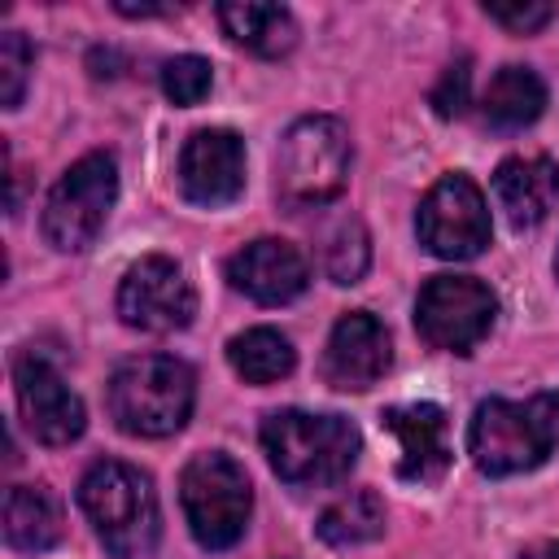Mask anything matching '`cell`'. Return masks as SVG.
Listing matches in <instances>:
<instances>
[{"label": "cell", "mask_w": 559, "mask_h": 559, "mask_svg": "<svg viewBox=\"0 0 559 559\" xmlns=\"http://www.w3.org/2000/svg\"><path fill=\"white\" fill-rule=\"evenodd\" d=\"M258 437L271 472L288 485H332L358 463L362 450V437L345 415H314L297 406L271 411Z\"/></svg>", "instance_id": "cell-1"}, {"label": "cell", "mask_w": 559, "mask_h": 559, "mask_svg": "<svg viewBox=\"0 0 559 559\" xmlns=\"http://www.w3.org/2000/svg\"><path fill=\"white\" fill-rule=\"evenodd\" d=\"M79 507L114 559H148L157 546V493L153 480L118 459L92 463L79 480Z\"/></svg>", "instance_id": "cell-2"}, {"label": "cell", "mask_w": 559, "mask_h": 559, "mask_svg": "<svg viewBox=\"0 0 559 559\" xmlns=\"http://www.w3.org/2000/svg\"><path fill=\"white\" fill-rule=\"evenodd\" d=\"M105 402H109V419L127 437H170L192 415L197 376L175 354H140L114 371Z\"/></svg>", "instance_id": "cell-3"}, {"label": "cell", "mask_w": 559, "mask_h": 559, "mask_svg": "<svg viewBox=\"0 0 559 559\" xmlns=\"http://www.w3.org/2000/svg\"><path fill=\"white\" fill-rule=\"evenodd\" d=\"M559 445V393H533L528 402L485 397L467 428V454L485 476H515Z\"/></svg>", "instance_id": "cell-4"}, {"label": "cell", "mask_w": 559, "mask_h": 559, "mask_svg": "<svg viewBox=\"0 0 559 559\" xmlns=\"http://www.w3.org/2000/svg\"><path fill=\"white\" fill-rule=\"evenodd\" d=\"M349 179V131L332 114L297 118L275 153V192L284 205H328Z\"/></svg>", "instance_id": "cell-5"}, {"label": "cell", "mask_w": 559, "mask_h": 559, "mask_svg": "<svg viewBox=\"0 0 559 559\" xmlns=\"http://www.w3.org/2000/svg\"><path fill=\"white\" fill-rule=\"evenodd\" d=\"M179 502H183L192 537L205 550H227L245 537V524L253 511V489H249L245 467L231 454L205 450L183 467Z\"/></svg>", "instance_id": "cell-6"}, {"label": "cell", "mask_w": 559, "mask_h": 559, "mask_svg": "<svg viewBox=\"0 0 559 559\" xmlns=\"http://www.w3.org/2000/svg\"><path fill=\"white\" fill-rule=\"evenodd\" d=\"M114 197H118L114 157L109 153L79 157L52 183V192L44 201V236H48V245L61 249V253H83L100 236V227H105V218L114 210Z\"/></svg>", "instance_id": "cell-7"}, {"label": "cell", "mask_w": 559, "mask_h": 559, "mask_svg": "<svg viewBox=\"0 0 559 559\" xmlns=\"http://www.w3.org/2000/svg\"><path fill=\"white\" fill-rule=\"evenodd\" d=\"M498 314V297L476 275H432L415 297V328L432 349L472 354Z\"/></svg>", "instance_id": "cell-8"}, {"label": "cell", "mask_w": 559, "mask_h": 559, "mask_svg": "<svg viewBox=\"0 0 559 559\" xmlns=\"http://www.w3.org/2000/svg\"><path fill=\"white\" fill-rule=\"evenodd\" d=\"M419 245L437 258L467 262L489 245V205L485 192L467 175H441L415 214Z\"/></svg>", "instance_id": "cell-9"}, {"label": "cell", "mask_w": 559, "mask_h": 559, "mask_svg": "<svg viewBox=\"0 0 559 559\" xmlns=\"http://www.w3.org/2000/svg\"><path fill=\"white\" fill-rule=\"evenodd\" d=\"M13 393H17L22 424L39 445H70L83 437L87 428L83 397L61 380V371L44 354L22 349L13 358Z\"/></svg>", "instance_id": "cell-10"}, {"label": "cell", "mask_w": 559, "mask_h": 559, "mask_svg": "<svg viewBox=\"0 0 559 559\" xmlns=\"http://www.w3.org/2000/svg\"><path fill=\"white\" fill-rule=\"evenodd\" d=\"M118 314H122L127 328H140V332H179L197 314L192 280L183 275L179 262H170L162 253H148L122 275Z\"/></svg>", "instance_id": "cell-11"}, {"label": "cell", "mask_w": 559, "mask_h": 559, "mask_svg": "<svg viewBox=\"0 0 559 559\" xmlns=\"http://www.w3.org/2000/svg\"><path fill=\"white\" fill-rule=\"evenodd\" d=\"M179 188L192 205H227L245 188V140L227 127H201L179 153Z\"/></svg>", "instance_id": "cell-12"}, {"label": "cell", "mask_w": 559, "mask_h": 559, "mask_svg": "<svg viewBox=\"0 0 559 559\" xmlns=\"http://www.w3.org/2000/svg\"><path fill=\"white\" fill-rule=\"evenodd\" d=\"M389 358H393V345H389L384 323L367 310H349V314L336 319V328L328 336L323 380L332 389L358 393V389H371L389 371Z\"/></svg>", "instance_id": "cell-13"}, {"label": "cell", "mask_w": 559, "mask_h": 559, "mask_svg": "<svg viewBox=\"0 0 559 559\" xmlns=\"http://www.w3.org/2000/svg\"><path fill=\"white\" fill-rule=\"evenodd\" d=\"M227 280L236 293L253 297L258 306H284V301L306 293L310 266H306L297 245L262 236V240H249L245 249H236L227 258Z\"/></svg>", "instance_id": "cell-14"}, {"label": "cell", "mask_w": 559, "mask_h": 559, "mask_svg": "<svg viewBox=\"0 0 559 559\" xmlns=\"http://www.w3.org/2000/svg\"><path fill=\"white\" fill-rule=\"evenodd\" d=\"M397 441V472L406 480H441L450 467V424L437 402H402L380 415Z\"/></svg>", "instance_id": "cell-15"}, {"label": "cell", "mask_w": 559, "mask_h": 559, "mask_svg": "<svg viewBox=\"0 0 559 559\" xmlns=\"http://www.w3.org/2000/svg\"><path fill=\"white\" fill-rule=\"evenodd\" d=\"M493 197L511 227H537L559 205V162L550 157H507L493 170Z\"/></svg>", "instance_id": "cell-16"}, {"label": "cell", "mask_w": 559, "mask_h": 559, "mask_svg": "<svg viewBox=\"0 0 559 559\" xmlns=\"http://www.w3.org/2000/svg\"><path fill=\"white\" fill-rule=\"evenodd\" d=\"M4 542L22 555H39L61 542V502L48 485H13L4 493Z\"/></svg>", "instance_id": "cell-17"}, {"label": "cell", "mask_w": 559, "mask_h": 559, "mask_svg": "<svg viewBox=\"0 0 559 559\" xmlns=\"http://www.w3.org/2000/svg\"><path fill=\"white\" fill-rule=\"evenodd\" d=\"M218 22L231 44L258 52V57H284L297 44V17L284 4H218Z\"/></svg>", "instance_id": "cell-18"}, {"label": "cell", "mask_w": 559, "mask_h": 559, "mask_svg": "<svg viewBox=\"0 0 559 559\" xmlns=\"http://www.w3.org/2000/svg\"><path fill=\"white\" fill-rule=\"evenodd\" d=\"M546 109V83L528 66H502L485 87V122L498 131H520Z\"/></svg>", "instance_id": "cell-19"}, {"label": "cell", "mask_w": 559, "mask_h": 559, "mask_svg": "<svg viewBox=\"0 0 559 559\" xmlns=\"http://www.w3.org/2000/svg\"><path fill=\"white\" fill-rule=\"evenodd\" d=\"M227 362L245 384H275L297 367V349L275 328H249L227 341Z\"/></svg>", "instance_id": "cell-20"}, {"label": "cell", "mask_w": 559, "mask_h": 559, "mask_svg": "<svg viewBox=\"0 0 559 559\" xmlns=\"http://www.w3.org/2000/svg\"><path fill=\"white\" fill-rule=\"evenodd\" d=\"M314 533H319L328 546H362V542H376V537L384 533V502H380V493L354 489V493L336 498V502L319 515Z\"/></svg>", "instance_id": "cell-21"}, {"label": "cell", "mask_w": 559, "mask_h": 559, "mask_svg": "<svg viewBox=\"0 0 559 559\" xmlns=\"http://www.w3.org/2000/svg\"><path fill=\"white\" fill-rule=\"evenodd\" d=\"M371 262V240H367V227L358 218H341L336 231L328 236V249H323V266L336 284H358L362 271Z\"/></svg>", "instance_id": "cell-22"}, {"label": "cell", "mask_w": 559, "mask_h": 559, "mask_svg": "<svg viewBox=\"0 0 559 559\" xmlns=\"http://www.w3.org/2000/svg\"><path fill=\"white\" fill-rule=\"evenodd\" d=\"M31 66H35L31 39H26L22 31H4V35H0V105H4V109H17V105H22Z\"/></svg>", "instance_id": "cell-23"}, {"label": "cell", "mask_w": 559, "mask_h": 559, "mask_svg": "<svg viewBox=\"0 0 559 559\" xmlns=\"http://www.w3.org/2000/svg\"><path fill=\"white\" fill-rule=\"evenodd\" d=\"M214 74H210V61L197 57V52H183V57H170L162 66V92L175 100V105H201L205 92H210Z\"/></svg>", "instance_id": "cell-24"}, {"label": "cell", "mask_w": 559, "mask_h": 559, "mask_svg": "<svg viewBox=\"0 0 559 559\" xmlns=\"http://www.w3.org/2000/svg\"><path fill=\"white\" fill-rule=\"evenodd\" d=\"M467 87H472V70H467V61H454L441 74V83L432 87V109L441 118H459L467 109Z\"/></svg>", "instance_id": "cell-25"}, {"label": "cell", "mask_w": 559, "mask_h": 559, "mask_svg": "<svg viewBox=\"0 0 559 559\" xmlns=\"http://www.w3.org/2000/svg\"><path fill=\"white\" fill-rule=\"evenodd\" d=\"M485 13H489V22L507 26L511 35H533L555 17L550 4H485Z\"/></svg>", "instance_id": "cell-26"}, {"label": "cell", "mask_w": 559, "mask_h": 559, "mask_svg": "<svg viewBox=\"0 0 559 559\" xmlns=\"http://www.w3.org/2000/svg\"><path fill=\"white\" fill-rule=\"evenodd\" d=\"M528 559H559V542H550V546H542V550H533Z\"/></svg>", "instance_id": "cell-27"}, {"label": "cell", "mask_w": 559, "mask_h": 559, "mask_svg": "<svg viewBox=\"0 0 559 559\" xmlns=\"http://www.w3.org/2000/svg\"><path fill=\"white\" fill-rule=\"evenodd\" d=\"M555 275H559V253H555Z\"/></svg>", "instance_id": "cell-28"}]
</instances>
